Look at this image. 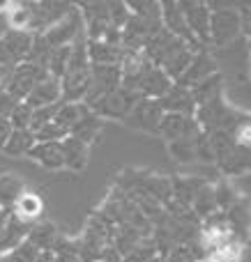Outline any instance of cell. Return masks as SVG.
<instances>
[{
    "mask_svg": "<svg viewBox=\"0 0 251 262\" xmlns=\"http://www.w3.org/2000/svg\"><path fill=\"white\" fill-rule=\"evenodd\" d=\"M138 99H141V97H138L136 92L127 90V88H118V90L111 92V95H104L97 101H92L88 108H90L97 118H111V120H122L124 122V120L129 118V113L134 111V106L138 104Z\"/></svg>",
    "mask_w": 251,
    "mask_h": 262,
    "instance_id": "6da1fadb",
    "label": "cell"
},
{
    "mask_svg": "<svg viewBox=\"0 0 251 262\" xmlns=\"http://www.w3.org/2000/svg\"><path fill=\"white\" fill-rule=\"evenodd\" d=\"M210 44L224 46L233 39L242 28V16L228 7V5L210 3Z\"/></svg>",
    "mask_w": 251,
    "mask_h": 262,
    "instance_id": "7a4b0ae2",
    "label": "cell"
},
{
    "mask_svg": "<svg viewBox=\"0 0 251 262\" xmlns=\"http://www.w3.org/2000/svg\"><path fill=\"white\" fill-rule=\"evenodd\" d=\"M46 78H49L46 69L35 67V64H30V62H21L18 67L12 69V74H9L3 90H7L16 101H26V97L35 90V85H39Z\"/></svg>",
    "mask_w": 251,
    "mask_h": 262,
    "instance_id": "3957f363",
    "label": "cell"
},
{
    "mask_svg": "<svg viewBox=\"0 0 251 262\" xmlns=\"http://www.w3.org/2000/svg\"><path fill=\"white\" fill-rule=\"evenodd\" d=\"M122 88V69L120 64H90V90L83 104L90 106L99 97L111 95Z\"/></svg>",
    "mask_w": 251,
    "mask_h": 262,
    "instance_id": "277c9868",
    "label": "cell"
},
{
    "mask_svg": "<svg viewBox=\"0 0 251 262\" xmlns=\"http://www.w3.org/2000/svg\"><path fill=\"white\" fill-rule=\"evenodd\" d=\"M32 46V35L21 30H7L0 37V67H18L26 62Z\"/></svg>",
    "mask_w": 251,
    "mask_h": 262,
    "instance_id": "5b68a950",
    "label": "cell"
},
{
    "mask_svg": "<svg viewBox=\"0 0 251 262\" xmlns=\"http://www.w3.org/2000/svg\"><path fill=\"white\" fill-rule=\"evenodd\" d=\"M161 120H164V108H161L159 99H138L129 118L124 120L127 127L145 131V134H159Z\"/></svg>",
    "mask_w": 251,
    "mask_h": 262,
    "instance_id": "8992f818",
    "label": "cell"
},
{
    "mask_svg": "<svg viewBox=\"0 0 251 262\" xmlns=\"http://www.w3.org/2000/svg\"><path fill=\"white\" fill-rule=\"evenodd\" d=\"M161 23H164V30H169L173 37L182 39L194 53L203 51V46L198 44V39L192 35V30H189L180 3H161Z\"/></svg>",
    "mask_w": 251,
    "mask_h": 262,
    "instance_id": "52a82bcc",
    "label": "cell"
},
{
    "mask_svg": "<svg viewBox=\"0 0 251 262\" xmlns=\"http://www.w3.org/2000/svg\"><path fill=\"white\" fill-rule=\"evenodd\" d=\"M78 35H83V16L78 7H74L67 16L44 32V39L49 41L51 49H58V46H72Z\"/></svg>",
    "mask_w": 251,
    "mask_h": 262,
    "instance_id": "ba28073f",
    "label": "cell"
},
{
    "mask_svg": "<svg viewBox=\"0 0 251 262\" xmlns=\"http://www.w3.org/2000/svg\"><path fill=\"white\" fill-rule=\"evenodd\" d=\"M180 7H182V14L184 18H187V26L189 30H192V35L198 39V44H207L210 41V7H207L205 3H196V0H192V3H180Z\"/></svg>",
    "mask_w": 251,
    "mask_h": 262,
    "instance_id": "9c48e42d",
    "label": "cell"
},
{
    "mask_svg": "<svg viewBox=\"0 0 251 262\" xmlns=\"http://www.w3.org/2000/svg\"><path fill=\"white\" fill-rule=\"evenodd\" d=\"M159 134L164 136L169 143H173V140H194V138H198L201 129H198V124H196V120H194V118L164 113Z\"/></svg>",
    "mask_w": 251,
    "mask_h": 262,
    "instance_id": "30bf717a",
    "label": "cell"
},
{
    "mask_svg": "<svg viewBox=\"0 0 251 262\" xmlns=\"http://www.w3.org/2000/svg\"><path fill=\"white\" fill-rule=\"evenodd\" d=\"M159 104H161V108H164V113L187 115V118H194V115H196V108H198L196 101H194L192 90L178 85V83H173V85H171V90L161 97Z\"/></svg>",
    "mask_w": 251,
    "mask_h": 262,
    "instance_id": "8fae6325",
    "label": "cell"
},
{
    "mask_svg": "<svg viewBox=\"0 0 251 262\" xmlns=\"http://www.w3.org/2000/svg\"><path fill=\"white\" fill-rule=\"evenodd\" d=\"M215 74H217V62L207 55V51H198V53L194 55L192 64L187 67V72H184L175 83L182 85V88H187V90H192V88H196L201 81L215 76Z\"/></svg>",
    "mask_w": 251,
    "mask_h": 262,
    "instance_id": "7c38bea8",
    "label": "cell"
},
{
    "mask_svg": "<svg viewBox=\"0 0 251 262\" xmlns=\"http://www.w3.org/2000/svg\"><path fill=\"white\" fill-rule=\"evenodd\" d=\"M90 90V69L83 72H67L60 78V92L65 104H83Z\"/></svg>",
    "mask_w": 251,
    "mask_h": 262,
    "instance_id": "4fadbf2b",
    "label": "cell"
},
{
    "mask_svg": "<svg viewBox=\"0 0 251 262\" xmlns=\"http://www.w3.org/2000/svg\"><path fill=\"white\" fill-rule=\"evenodd\" d=\"M30 223H26L23 219H18L16 214H9L7 223H5V230L0 235V255L3 253H12L18 244L28 239V232H30Z\"/></svg>",
    "mask_w": 251,
    "mask_h": 262,
    "instance_id": "5bb4252c",
    "label": "cell"
},
{
    "mask_svg": "<svg viewBox=\"0 0 251 262\" xmlns=\"http://www.w3.org/2000/svg\"><path fill=\"white\" fill-rule=\"evenodd\" d=\"M62 101V92H60V81L53 76H49L46 81H41L39 85H35V90L26 97L23 104H28L32 111L41 108V106H53Z\"/></svg>",
    "mask_w": 251,
    "mask_h": 262,
    "instance_id": "9a60e30c",
    "label": "cell"
},
{
    "mask_svg": "<svg viewBox=\"0 0 251 262\" xmlns=\"http://www.w3.org/2000/svg\"><path fill=\"white\" fill-rule=\"evenodd\" d=\"M28 157L35 163L44 166L46 170H60V168H65L60 143H35V147L28 152Z\"/></svg>",
    "mask_w": 251,
    "mask_h": 262,
    "instance_id": "2e32d148",
    "label": "cell"
},
{
    "mask_svg": "<svg viewBox=\"0 0 251 262\" xmlns=\"http://www.w3.org/2000/svg\"><path fill=\"white\" fill-rule=\"evenodd\" d=\"M60 147H62L65 168L78 172L88 166V145L86 143H81V140L74 138V136H67V138L60 143Z\"/></svg>",
    "mask_w": 251,
    "mask_h": 262,
    "instance_id": "e0dca14e",
    "label": "cell"
},
{
    "mask_svg": "<svg viewBox=\"0 0 251 262\" xmlns=\"http://www.w3.org/2000/svg\"><path fill=\"white\" fill-rule=\"evenodd\" d=\"M23 191H26V184L21 177H16L14 172L0 175V209H12L23 195Z\"/></svg>",
    "mask_w": 251,
    "mask_h": 262,
    "instance_id": "ac0fdd59",
    "label": "cell"
},
{
    "mask_svg": "<svg viewBox=\"0 0 251 262\" xmlns=\"http://www.w3.org/2000/svg\"><path fill=\"white\" fill-rule=\"evenodd\" d=\"M88 58H90V64H120L122 46H113L106 41H88Z\"/></svg>",
    "mask_w": 251,
    "mask_h": 262,
    "instance_id": "d6986e66",
    "label": "cell"
},
{
    "mask_svg": "<svg viewBox=\"0 0 251 262\" xmlns=\"http://www.w3.org/2000/svg\"><path fill=\"white\" fill-rule=\"evenodd\" d=\"M35 143H37L35 134L30 129H12L9 138L3 145V152L7 157H23V154H28L35 147Z\"/></svg>",
    "mask_w": 251,
    "mask_h": 262,
    "instance_id": "ffe728a7",
    "label": "cell"
},
{
    "mask_svg": "<svg viewBox=\"0 0 251 262\" xmlns=\"http://www.w3.org/2000/svg\"><path fill=\"white\" fill-rule=\"evenodd\" d=\"M58 232H55V226L49 221H41V223H35L28 232V242L35 246L37 251H53L55 242H58Z\"/></svg>",
    "mask_w": 251,
    "mask_h": 262,
    "instance_id": "44dd1931",
    "label": "cell"
},
{
    "mask_svg": "<svg viewBox=\"0 0 251 262\" xmlns=\"http://www.w3.org/2000/svg\"><path fill=\"white\" fill-rule=\"evenodd\" d=\"M99 134H101V118H97V115L92 113L90 108H88V113L81 118V122H78L76 127L69 131V136L78 138L81 143H86L88 147H90V145L95 143L97 138H99Z\"/></svg>",
    "mask_w": 251,
    "mask_h": 262,
    "instance_id": "7402d4cb",
    "label": "cell"
},
{
    "mask_svg": "<svg viewBox=\"0 0 251 262\" xmlns=\"http://www.w3.org/2000/svg\"><path fill=\"white\" fill-rule=\"evenodd\" d=\"M12 212L16 214L18 219H23L26 223L35 221V219L41 216V212H44V203H41V198L37 193H32V191H23V195L16 200V205L12 207Z\"/></svg>",
    "mask_w": 251,
    "mask_h": 262,
    "instance_id": "603a6c76",
    "label": "cell"
},
{
    "mask_svg": "<svg viewBox=\"0 0 251 262\" xmlns=\"http://www.w3.org/2000/svg\"><path fill=\"white\" fill-rule=\"evenodd\" d=\"M192 209L198 219H210L212 214L219 212L217 207V200H215V186L212 184H203L198 189V193L194 195V203H192Z\"/></svg>",
    "mask_w": 251,
    "mask_h": 262,
    "instance_id": "cb8c5ba5",
    "label": "cell"
},
{
    "mask_svg": "<svg viewBox=\"0 0 251 262\" xmlns=\"http://www.w3.org/2000/svg\"><path fill=\"white\" fill-rule=\"evenodd\" d=\"M192 95H194L196 106H203L212 99H219L221 97V76H219V72H217L215 76L201 81L196 88H192Z\"/></svg>",
    "mask_w": 251,
    "mask_h": 262,
    "instance_id": "d4e9b609",
    "label": "cell"
},
{
    "mask_svg": "<svg viewBox=\"0 0 251 262\" xmlns=\"http://www.w3.org/2000/svg\"><path fill=\"white\" fill-rule=\"evenodd\" d=\"M88 113V106L86 104H60V111H58V115H55V120L53 122L55 124H60L62 129H67V131H72L74 127H76L78 122H81V118Z\"/></svg>",
    "mask_w": 251,
    "mask_h": 262,
    "instance_id": "484cf974",
    "label": "cell"
},
{
    "mask_svg": "<svg viewBox=\"0 0 251 262\" xmlns=\"http://www.w3.org/2000/svg\"><path fill=\"white\" fill-rule=\"evenodd\" d=\"M69 58H72V46H58V49L51 51L49 64H46L49 76H53V78H58V81H60V78L67 74Z\"/></svg>",
    "mask_w": 251,
    "mask_h": 262,
    "instance_id": "4316f807",
    "label": "cell"
},
{
    "mask_svg": "<svg viewBox=\"0 0 251 262\" xmlns=\"http://www.w3.org/2000/svg\"><path fill=\"white\" fill-rule=\"evenodd\" d=\"M51 46L49 41L44 39V35H32V46H30V53H28L26 62L35 64V67H41L46 69V64H49V58H51Z\"/></svg>",
    "mask_w": 251,
    "mask_h": 262,
    "instance_id": "83f0119b",
    "label": "cell"
},
{
    "mask_svg": "<svg viewBox=\"0 0 251 262\" xmlns=\"http://www.w3.org/2000/svg\"><path fill=\"white\" fill-rule=\"evenodd\" d=\"M196 140L198 138H194V140H173V143H169L171 157H173L175 161H180V163L196 161Z\"/></svg>",
    "mask_w": 251,
    "mask_h": 262,
    "instance_id": "f1b7e54d",
    "label": "cell"
},
{
    "mask_svg": "<svg viewBox=\"0 0 251 262\" xmlns=\"http://www.w3.org/2000/svg\"><path fill=\"white\" fill-rule=\"evenodd\" d=\"M212 258H217L219 262H240V258H242V242L238 237H231L226 244H221L212 253Z\"/></svg>",
    "mask_w": 251,
    "mask_h": 262,
    "instance_id": "f546056e",
    "label": "cell"
},
{
    "mask_svg": "<svg viewBox=\"0 0 251 262\" xmlns=\"http://www.w3.org/2000/svg\"><path fill=\"white\" fill-rule=\"evenodd\" d=\"M62 104V101H60ZM60 104H53V106H41V108H35L32 111V120H30V131L35 134V131H39L44 124H51L55 120V115H58L60 111Z\"/></svg>",
    "mask_w": 251,
    "mask_h": 262,
    "instance_id": "4dcf8cb0",
    "label": "cell"
},
{
    "mask_svg": "<svg viewBox=\"0 0 251 262\" xmlns=\"http://www.w3.org/2000/svg\"><path fill=\"white\" fill-rule=\"evenodd\" d=\"M67 136H69V131L62 129L60 124H55V122L44 124L39 131H35V140H37V143H62Z\"/></svg>",
    "mask_w": 251,
    "mask_h": 262,
    "instance_id": "1f68e13d",
    "label": "cell"
},
{
    "mask_svg": "<svg viewBox=\"0 0 251 262\" xmlns=\"http://www.w3.org/2000/svg\"><path fill=\"white\" fill-rule=\"evenodd\" d=\"M109 16H111V26L122 30L124 23H127L129 16H132V12H129L127 3H122V0H115V3H109Z\"/></svg>",
    "mask_w": 251,
    "mask_h": 262,
    "instance_id": "d6a6232c",
    "label": "cell"
},
{
    "mask_svg": "<svg viewBox=\"0 0 251 262\" xmlns=\"http://www.w3.org/2000/svg\"><path fill=\"white\" fill-rule=\"evenodd\" d=\"M30 120H32V108L28 104H23V101L14 108V113L9 115L12 129H30Z\"/></svg>",
    "mask_w": 251,
    "mask_h": 262,
    "instance_id": "836d02e7",
    "label": "cell"
},
{
    "mask_svg": "<svg viewBox=\"0 0 251 262\" xmlns=\"http://www.w3.org/2000/svg\"><path fill=\"white\" fill-rule=\"evenodd\" d=\"M7 258L12 262H35L37 258H39V251L26 239L23 244H18L12 253H7Z\"/></svg>",
    "mask_w": 251,
    "mask_h": 262,
    "instance_id": "e575fe53",
    "label": "cell"
},
{
    "mask_svg": "<svg viewBox=\"0 0 251 262\" xmlns=\"http://www.w3.org/2000/svg\"><path fill=\"white\" fill-rule=\"evenodd\" d=\"M215 200H217V207L219 209H231L235 203V191L231 189V184H226V182H217Z\"/></svg>",
    "mask_w": 251,
    "mask_h": 262,
    "instance_id": "d590c367",
    "label": "cell"
},
{
    "mask_svg": "<svg viewBox=\"0 0 251 262\" xmlns=\"http://www.w3.org/2000/svg\"><path fill=\"white\" fill-rule=\"evenodd\" d=\"M21 104V101H16L12 95H9L7 90H0V118H7L14 113V108Z\"/></svg>",
    "mask_w": 251,
    "mask_h": 262,
    "instance_id": "8d00e7d4",
    "label": "cell"
},
{
    "mask_svg": "<svg viewBox=\"0 0 251 262\" xmlns=\"http://www.w3.org/2000/svg\"><path fill=\"white\" fill-rule=\"evenodd\" d=\"M164 262H196V260H194L189 246H175V249L164 258Z\"/></svg>",
    "mask_w": 251,
    "mask_h": 262,
    "instance_id": "74e56055",
    "label": "cell"
},
{
    "mask_svg": "<svg viewBox=\"0 0 251 262\" xmlns=\"http://www.w3.org/2000/svg\"><path fill=\"white\" fill-rule=\"evenodd\" d=\"M9 134H12V124H9L7 118H0V149H3L5 140L9 138Z\"/></svg>",
    "mask_w": 251,
    "mask_h": 262,
    "instance_id": "f35d334b",
    "label": "cell"
},
{
    "mask_svg": "<svg viewBox=\"0 0 251 262\" xmlns=\"http://www.w3.org/2000/svg\"><path fill=\"white\" fill-rule=\"evenodd\" d=\"M35 262H55L53 251H41V253H39V258H37Z\"/></svg>",
    "mask_w": 251,
    "mask_h": 262,
    "instance_id": "ab89813d",
    "label": "cell"
},
{
    "mask_svg": "<svg viewBox=\"0 0 251 262\" xmlns=\"http://www.w3.org/2000/svg\"><path fill=\"white\" fill-rule=\"evenodd\" d=\"M0 262H12V260H9V258H7V255H5V258H0Z\"/></svg>",
    "mask_w": 251,
    "mask_h": 262,
    "instance_id": "60d3db41",
    "label": "cell"
}]
</instances>
